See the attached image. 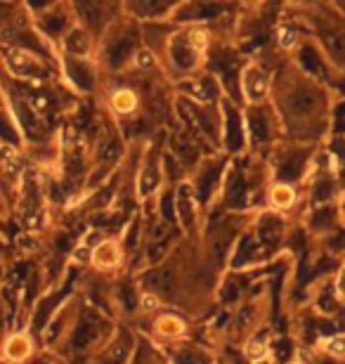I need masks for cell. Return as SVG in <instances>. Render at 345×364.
<instances>
[{
    "mask_svg": "<svg viewBox=\"0 0 345 364\" xmlns=\"http://www.w3.org/2000/svg\"><path fill=\"white\" fill-rule=\"evenodd\" d=\"M92 263L97 267H116L121 263V249L116 242H102L92 251Z\"/></svg>",
    "mask_w": 345,
    "mask_h": 364,
    "instance_id": "1",
    "label": "cell"
},
{
    "mask_svg": "<svg viewBox=\"0 0 345 364\" xmlns=\"http://www.w3.org/2000/svg\"><path fill=\"white\" fill-rule=\"evenodd\" d=\"M28 353H31V343H28L26 336H21V333H14V336L7 341L5 346V355L14 362H21L28 358Z\"/></svg>",
    "mask_w": 345,
    "mask_h": 364,
    "instance_id": "2",
    "label": "cell"
},
{
    "mask_svg": "<svg viewBox=\"0 0 345 364\" xmlns=\"http://www.w3.org/2000/svg\"><path fill=\"white\" fill-rule=\"evenodd\" d=\"M265 85H267L265 76H262L258 69L246 71V95L251 100H260L262 95H265Z\"/></svg>",
    "mask_w": 345,
    "mask_h": 364,
    "instance_id": "3",
    "label": "cell"
},
{
    "mask_svg": "<svg viewBox=\"0 0 345 364\" xmlns=\"http://www.w3.org/2000/svg\"><path fill=\"white\" fill-rule=\"evenodd\" d=\"M5 55H7V62H10V67H14L17 71H24V74H31V71L36 69V62L28 57L26 53H21V50H12V48H7L5 50Z\"/></svg>",
    "mask_w": 345,
    "mask_h": 364,
    "instance_id": "4",
    "label": "cell"
},
{
    "mask_svg": "<svg viewBox=\"0 0 345 364\" xmlns=\"http://www.w3.org/2000/svg\"><path fill=\"white\" fill-rule=\"evenodd\" d=\"M112 105H114V109L119 114H128V112H133V109H135L137 97H135L133 90H119V92L114 95Z\"/></svg>",
    "mask_w": 345,
    "mask_h": 364,
    "instance_id": "5",
    "label": "cell"
},
{
    "mask_svg": "<svg viewBox=\"0 0 345 364\" xmlns=\"http://www.w3.org/2000/svg\"><path fill=\"white\" fill-rule=\"evenodd\" d=\"M182 322L180 319H175V317H171V315H166V317H159L156 319V331L159 333H164V336H180L182 333Z\"/></svg>",
    "mask_w": 345,
    "mask_h": 364,
    "instance_id": "6",
    "label": "cell"
},
{
    "mask_svg": "<svg viewBox=\"0 0 345 364\" xmlns=\"http://www.w3.org/2000/svg\"><path fill=\"white\" fill-rule=\"evenodd\" d=\"M272 203L277 208H289L293 203V189L286 185H277L272 189Z\"/></svg>",
    "mask_w": 345,
    "mask_h": 364,
    "instance_id": "7",
    "label": "cell"
},
{
    "mask_svg": "<svg viewBox=\"0 0 345 364\" xmlns=\"http://www.w3.org/2000/svg\"><path fill=\"white\" fill-rule=\"evenodd\" d=\"M0 159H3V166H5V171L10 173H17L19 168V156H17V151H14L12 147H3L0 149Z\"/></svg>",
    "mask_w": 345,
    "mask_h": 364,
    "instance_id": "8",
    "label": "cell"
},
{
    "mask_svg": "<svg viewBox=\"0 0 345 364\" xmlns=\"http://www.w3.org/2000/svg\"><path fill=\"white\" fill-rule=\"evenodd\" d=\"M189 41H192V46L196 50H203V48L208 46V33L203 31V28H194V31L189 33Z\"/></svg>",
    "mask_w": 345,
    "mask_h": 364,
    "instance_id": "9",
    "label": "cell"
},
{
    "mask_svg": "<svg viewBox=\"0 0 345 364\" xmlns=\"http://www.w3.org/2000/svg\"><path fill=\"white\" fill-rule=\"evenodd\" d=\"M135 62H137L139 69H152L154 67V55L149 53V50H137Z\"/></svg>",
    "mask_w": 345,
    "mask_h": 364,
    "instance_id": "10",
    "label": "cell"
},
{
    "mask_svg": "<svg viewBox=\"0 0 345 364\" xmlns=\"http://www.w3.org/2000/svg\"><path fill=\"white\" fill-rule=\"evenodd\" d=\"M329 353L336 355V358H341L343 355V336H334L329 341Z\"/></svg>",
    "mask_w": 345,
    "mask_h": 364,
    "instance_id": "11",
    "label": "cell"
},
{
    "mask_svg": "<svg viewBox=\"0 0 345 364\" xmlns=\"http://www.w3.org/2000/svg\"><path fill=\"white\" fill-rule=\"evenodd\" d=\"M262 355H265V346H262V343H251V346H248V358H251V360H260Z\"/></svg>",
    "mask_w": 345,
    "mask_h": 364,
    "instance_id": "12",
    "label": "cell"
},
{
    "mask_svg": "<svg viewBox=\"0 0 345 364\" xmlns=\"http://www.w3.org/2000/svg\"><path fill=\"white\" fill-rule=\"evenodd\" d=\"M156 305H159V301H156V298H154L152 294H147V296L142 298V308H144V310H154Z\"/></svg>",
    "mask_w": 345,
    "mask_h": 364,
    "instance_id": "13",
    "label": "cell"
},
{
    "mask_svg": "<svg viewBox=\"0 0 345 364\" xmlns=\"http://www.w3.org/2000/svg\"><path fill=\"white\" fill-rule=\"evenodd\" d=\"M279 38H282V46H284V48H289L291 43H293V38H296V36H293L291 31H286V28H284V31H282V36H279Z\"/></svg>",
    "mask_w": 345,
    "mask_h": 364,
    "instance_id": "14",
    "label": "cell"
},
{
    "mask_svg": "<svg viewBox=\"0 0 345 364\" xmlns=\"http://www.w3.org/2000/svg\"><path fill=\"white\" fill-rule=\"evenodd\" d=\"M76 260H87V251L85 249H76Z\"/></svg>",
    "mask_w": 345,
    "mask_h": 364,
    "instance_id": "15",
    "label": "cell"
}]
</instances>
